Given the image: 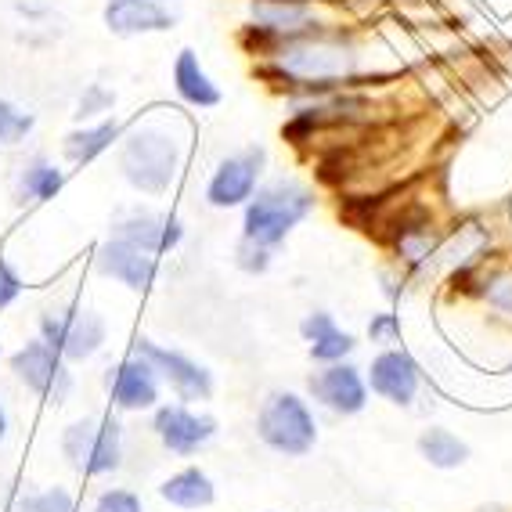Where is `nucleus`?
Returning a JSON list of instances; mask_svg holds the SVG:
<instances>
[{
  "label": "nucleus",
  "mask_w": 512,
  "mask_h": 512,
  "mask_svg": "<svg viewBox=\"0 0 512 512\" xmlns=\"http://www.w3.org/2000/svg\"><path fill=\"white\" fill-rule=\"evenodd\" d=\"M62 455L83 476H109L123 466V430L116 419L87 415L65 426Z\"/></svg>",
  "instance_id": "nucleus-4"
},
{
  "label": "nucleus",
  "mask_w": 512,
  "mask_h": 512,
  "mask_svg": "<svg viewBox=\"0 0 512 512\" xmlns=\"http://www.w3.org/2000/svg\"><path fill=\"white\" fill-rule=\"evenodd\" d=\"M29 130H33V112L19 109V105L8 98H0V148L22 141Z\"/></svg>",
  "instance_id": "nucleus-25"
},
{
  "label": "nucleus",
  "mask_w": 512,
  "mask_h": 512,
  "mask_svg": "<svg viewBox=\"0 0 512 512\" xmlns=\"http://www.w3.org/2000/svg\"><path fill=\"white\" fill-rule=\"evenodd\" d=\"M65 188V170L51 159L37 156L22 166L19 174V195L29 202H51Z\"/></svg>",
  "instance_id": "nucleus-22"
},
{
  "label": "nucleus",
  "mask_w": 512,
  "mask_h": 512,
  "mask_svg": "<svg viewBox=\"0 0 512 512\" xmlns=\"http://www.w3.org/2000/svg\"><path fill=\"white\" fill-rule=\"evenodd\" d=\"M174 91L192 109H217L220 105V87L202 69L199 55H195L192 47H184L181 55L174 58Z\"/></svg>",
  "instance_id": "nucleus-18"
},
{
  "label": "nucleus",
  "mask_w": 512,
  "mask_h": 512,
  "mask_svg": "<svg viewBox=\"0 0 512 512\" xmlns=\"http://www.w3.org/2000/svg\"><path fill=\"white\" fill-rule=\"evenodd\" d=\"M152 433L159 437L170 455L192 458L217 437V419L206 412H195L192 404H159L152 415Z\"/></svg>",
  "instance_id": "nucleus-9"
},
{
  "label": "nucleus",
  "mask_w": 512,
  "mask_h": 512,
  "mask_svg": "<svg viewBox=\"0 0 512 512\" xmlns=\"http://www.w3.org/2000/svg\"><path fill=\"white\" fill-rule=\"evenodd\" d=\"M267 166V152L260 145H249L235 156L220 159L217 170L210 174V184H206V202L213 210H238L246 206L249 199L260 188V177H264Z\"/></svg>",
  "instance_id": "nucleus-8"
},
{
  "label": "nucleus",
  "mask_w": 512,
  "mask_h": 512,
  "mask_svg": "<svg viewBox=\"0 0 512 512\" xmlns=\"http://www.w3.org/2000/svg\"><path fill=\"white\" fill-rule=\"evenodd\" d=\"M365 379H368V394L383 397L394 408H412L422 390V372L415 365V357L404 347L379 350L372 357V365H368Z\"/></svg>",
  "instance_id": "nucleus-10"
},
{
  "label": "nucleus",
  "mask_w": 512,
  "mask_h": 512,
  "mask_svg": "<svg viewBox=\"0 0 512 512\" xmlns=\"http://www.w3.org/2000/svg\"><path fill=\"white\" fill-rule=\"evenodd\" d=\"M98 271L105 278H112V282L127 285L130 293H148L159 275V256L145 253V249L127 242V238L112 235L98 249Z\"/></svg>",
  "instance_id": "nucleus-14"
},
{
  "label": "nucleus",
  "mask_w": 512,
  "mask_h": 512,
  "mask_svg": "<svg viewBox=\"0 0 512 512\" xmlns=\"http://www.w3.org/2000/svg\"><path fill=\"white\" fill-rule=\"evenodd\" d=\"M119 134H123V127H119L116 119L83 123V127H76L73 134H65L62 152L73 166H87V163H94L98 156H105V152H109V148L119 141Z\"/></svg>",
  "instance_id": "nucleus-20"
},
{
  "label": "nucleus",
  "mask_w": 512,
  "mask_h": 512,
  "mask_svg": "<svg viewBox=\"0 0 512 512\" xmlns=\"http://www.w3.org/2000/svg\"><path fill=\"white\" fill-rule=\"evenodd\" d=\"M112 101H116V98H112L105 87H98V83H94V87H87V94L80 98V112H76V119H80V123H87V119L101 116V112H109Z\"/></svg>",
  "instance_id": "nucleus-28"
},
{
  "label": "nucleus",
  "mask_w": 512,
  "mask_h": 512,
  "mask_svg": "<svg viewBox=\"0 0 512 512\" xmlns=\"http://www.w3.org/2000/svg\"><path fill=\"white\" fill-rule=\"evenodd\" d=\"M484 296H487V303H491L494 311L512 314V275L491 278V285L484 289Z\"/></svg>",
  "instance_id": "nucleus-30"
},
{
  "label": "nucleus",
  "mask_w": 512,
  "mask_h": 512,
  "mask_svg": "<svg viewBox=\"0 0 512 512\" xmlns=\"http://www.w3.org/2000/svg\"><path fill=\"white\" fill-rule=\"evenodd\" d=\"M105 318L94 311H83V307H47L40 314V339L47 347H55L65 361H91L101 347H105Z\"/></svg>",
  "instance_id": "nucleus-5"
},
{
  "label": "nucleus",
  "mask_w": 512,
  "mask_h": 512,
  "mask_svg": "<svg viewBox=\"0 0 512 512\" xmlns=\"http://www.w3.org/2000/svg\"><path fill=\"white\" fill-rule=\"evenodd\" d=\"M8 430H11V422H8V408L0 404V444L8 440Z\"/></svg>",
  "instance_id": "nucleus-32"
},
{
  "label": "nucleus",
  "mask_w": 512,
  "mask_h": 512,
  "mask_svg": "<svg viewBox=\"0 0 512 512\" xmlns=\"http://www.w3.org/2000/svg\"><path fill=\"white\" fill-rule=\"evenodd\" d=\"M278 69L296 80H339L354 69V55L343 44H329V40H300L289 44L278 58Z\"/></svg>",
  "instance_id": "nucleus-13"
},
{
  "label": "nucleus",
  "mask_w": 512,
  "mask_h": 512,
  "mask_svg": "<svg viewBox=\"0 0 512 512\" xmlns=\"http://www.w3.org/2000/svg\"><path fill=\"white\" fill-rule=\"evenodd\" d=\"M419 455L433 469H458L469 462V444L444 426H430V430L419 433Z\"/></svg>",
  "instance_id": "nucleus-21"
},
{
  "label": "nucleus",
  "mask_w": 512,
  "mask_h": 512,
  "mask_svg": "<svg viewBox=\"0 0 512 512\" xmlns=\"http://www.w3.org/2000/svg\"><path fill=\"white\" fill-rule=\"evenodd\" d=\"M105 390L116 412H156L159 408V383L156 368L148 365L141 354H127L119 365L109 368L105 375Z\"/></svg>",
  "instance_id": "nucleus-12"
},
{
  "label": "nucleus",
  "mask_w": 512,
  "mask_h": 512,
  "mask_svg": "<svg viewBox=\"0 0 512 512\" xmlns=\"http://www.w3.org/2000/svg\"><path fill=\"white\" fill-rule=\"evenodd\" d=\"M238 264L246 267V271H267V264H271V253L260 246H249V242H242L238 246Z\"/></svg>",
  "instance_id": "nucleus-31"
},
{
  "label": "nucleus",
  "mask_w": 512,
  "mask_h": 512,
  "mask_svg": "<svg viewBox=\"0 0 512 512\" xmlns=\"http://www.w3.org/2000/svg\"><path fill=\"white\" fill-rule=\"evenodd\" d=\"M184 148L181 141L166 127H138L123 141L119 152V166L127 177L130 188H138L141 195H163L170 192L177 170H181Z\"/></svg>",
  "instance_id": "nucleus-2"
},
{
  "label": "nucleus",
  "mask_w": 512,
  "mask_h": 512,
  "mask_svg": "<svg viewBox=\"0 0 512 512\" xmlns=\"http://www.w3.org/2000/svg\"><path fill=\"white\" fill-rule=\"evenodd\" d=\"M22 296V278L15 275V267L0 256V311H8L11 303Z\"/></svg>",
  "instance_id": "nucleus-29"
},
{
  "label": "nucleus",
  "mask_w": 512,
  "mask_h": 512,
  "mask_svg": "<svg viewBox=\"0 0 512 512\" xmlns=\"http://www.w3.org/2000/svg\"><path fill=\"white\" fill-rule=\"evenodd\" d=\"M11 372H15V379L26 386L29 394H37L47 404H65L76 386L73 372H69V361L55 347H47L40 336L22 343L11 354Z\"/></svg>",
  "instance_id": "nucleus-6"
},
{
  "label": "nucleus",
  "mask_w": 512,
  "mask_h": 512,
  "mask_svg": "<svg viewBox=\"0 0 512 512\" xmlns=\"http://www.w3.org/2000/svg\"><path fill=\"white\" fill-rule=\"evenodd\" d=\"M307 394L332 415H361L368 408V379L350 361H336V365H321L307 379Z\"/></svg>",
  "instance_id": "nucleus-11"
},
{
  "label": "nucleus",
  "mask_w": 512,
  "mask_h": 512,
  "mask_svg": "<svg viewBox=\"0 0 512 512\" xmlns=\"http://www.w3.org/2000/svg\"><path fill=\"white\" fill-rule=\"evenodd\" d=\"M159 498H163L166 505H174V509L199 512L217 502V487H213L206 469L188 466V469H181V473L166 476L163 484H159Z\"/></svg>",
  "instance_id": "nucleus-19"
},
{
  "label": "nucleus",
  "mask_w": 512,
  "mask_h": 512,
  "mask_svg": "<svg viewBox=\"0 0 512 512\" xmlns=\"http://www.w3.org/2000/svg\"><path fill=\"white\" fill-rule=\"evenodd\" d=\"M101 22L112 37H145L166 33L174 26V15L163 8V0H105Z\"/></svg>",
  "instance_id": "nucleus-16"
},
{
  "label": "nucleus",
  "mask_w": 512,
  "mask_h": 512,
  "mask_svg": "<svg viewBox=\"0 0 512 512\" xmlns=\"http://www.w3.org/2000/svg\"><path fill=\"white\" fill-rule=\"evenodd\" d=\"M11 512H76V498L65 487H44V491L22 494Z\"/></svg>",
  "instance_id": "nucleus-24"
},
{
  "label": "nucleus",
  "mask_w": 512,
  "mask_h": 512,
  "mask_svg": "<svg viewBox=\"0 0 512 512\" xmlns=\"http://www.w3.org/2000/svg\"><path fill=\"white\" fill-rule=\"evenodd\" d=\"M311 213H314L311 188L303 181H296V177H278V181L256 188L253 199L242 206V242L271 253Z\"/></svg>",
  "instance_id": "nucleus-1"
},
{
  "label": "nucleus",
  "mask_w": 512,
  "mask_h": 512,
  "mask_svg": "<svg viewBox=\"0 0 512 512\" xmlns=\"http://www.w3.org/2000/svg\"><path fill=\"white\" fill-rule=\"evenodd\" d=\"M368 339L379 343V347H394L397 339H401V318L390 311L372 314V321H368Z\"/></svg>",
  "instance_id": "nucleus-27"
},
{
  "label": "nucleus",
  "mask_w": 512,
  "mask_h": 512,
  "mask_svg": "<svg viewBox=\"0 0 512 512\" xmlns=\"http://www.w3.org/2000/svg\"><path fill=\"white\" fill-rule=\"evenodd\" d=\"M256 437L264 440L275 455L303 458L318 444V419L311 404L293 390H275L260 401L256 412Z\"/></svg>",
  "instance_id": "nucleus-3"
},
{
  "label": "nucleus",
  "mask_w": 512,
  "mask_h": 512,
  "mask_svg": "<svg viewBox=\"0 0 512 512\" xmlns=\"http://www.w3.org/2000/svg\"><path fill=\"white\" fill-rule=\"evenodd\" d=\"M91 512H145V502H141V494L130 491V487H105V491L94 498Z\"/></svg>",
  "instance_id": "nucleus-26"
},
{
  "label": "nucleus",
  "mask_w": 512,
  "mask_h": 512,
  "mask_svg": "<svg viewBox=\"0 0 512 512\" xmlns=\"http://www.w3.org/2000/svg\"><path fill=\"white\" fill-rule=\"evenodd\" d=\"M134 354H141L148 365L156 368L159 383L170 386V394L181 404H202L213 397V372L206 365H199L195 357L181 354L174 347H163L156 339H138Z\"/></svg>",
  "instance_id": "nucleus-7"
},
{
  "label": "nucleus",
  "mask_w": 512,
  "mask_h": 512,
  "mask_svg": "<svg viewBox=\"0 0 512 512\" xmlns=\"http://www.w3.org/2000/svg\"><path fill=\"white\" fill-rule=\"evenodd\" d=\"M300 336L307 339V350L318 365H336V361H350L357 350V339L336 325V318L325 311H314L300 321Z\"/></svg>",
  "instance_id": "nucleus-17"
},
{
  "label": "nucleus",
  "mask_w": 512,
  "mask_h": 512,
  "mask_svg": "<svg viewBox=\"0 0 512 512\" xmlns=\"http://www.w3.org/2000/svg\"><path fill=\"white\" fill-rule=\"evenodd\" d=\"M253 19L256 26L271 33H296L307 26L311 8L307 0H253Z\"/></svg>",
  "instance_id": "nucleus-23"
},
{
  "label": "nucleus",
  "mask_w": 512,
  "mask_h": 512,
  "mask_svg": "<svg viewBox=\"0 0 512 512\" xmlns=\"http://www.w3.org/2000/svg\"><path fill=\"white\" fill-rule=\"evenodd\" d=\"M116 238H127L134 246H141L145 253L152 256H163L170 249L181 246L184 228L181 220L170 217V213H159V210H130L116 220V228H112Z\"/></svg>",
  "instance_id": "nucleus-15"
}]
</instances>
